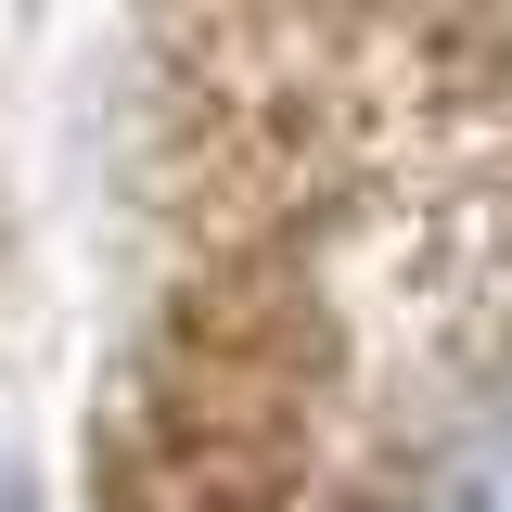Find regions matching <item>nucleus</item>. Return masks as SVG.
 Wrapping results in <instances>:
<instances>
[{
  "label": "nucleus",
  "instance_id": "obj_1",
  "mask_svg": "<svg viewBox=\"0 0 512 512\" xmlns=\"http://www.w3.org/2000/svg\"><path fill=\"white\" fill-rule=\"evenodd\" d=\"M397 512H512V397L461 410V423L410 461V500Z\"/></svg>",
  "mask_w": 512,
  "mask_h": 512
},
{
  "label": "nucleus",
  "instance_id": "obj_2",
  "mask_svg": "<svg viewBox=\"0 0 512 512\" xmlns=\"http://www.w3.org/2000/svg\"><path fill=\"white\" fill-rule=\"evenodd\" d=\"M0 512H39V500H26V487H13V474H0Z\"/></svg>",
  "mask_w": 512,
  "mask_h": 512
}]
</instances>
